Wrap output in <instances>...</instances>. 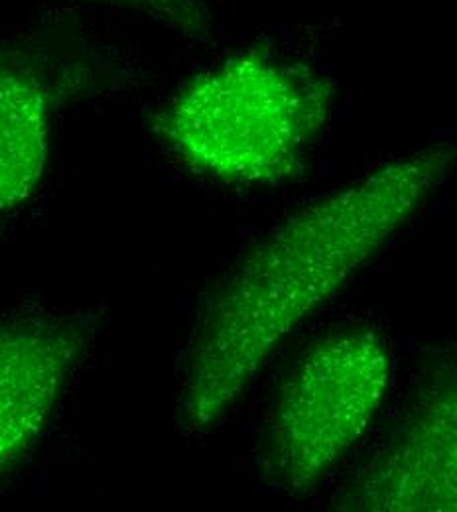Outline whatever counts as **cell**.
Returning a JSON list of instances; mask_svg holds the SVG:
<instances>
[{
  "label": "cell",
  "instance_id": "6da1fadb",
  "mask_svg": "<svg viewBox=\"0 0 457 512\" xmlns=\"http://www.w3.org/2000/svg\"><path fill=\"white\" fill-rule=\"evenodd\" d=\"M456 162L436 144L391 160L270 227L207 292L192 325L178 400L186 436L209 432L276 347L379 255Z\"/></svg>",
  "mask_w": 457,
  "mask_h": 512
},
{
  "label": "cell",
  "instance_id": "7a4b0ae2",
  "mask_svg": "<svg viewBox=\"0 0 457 512\" xmlns=\"http://www.w3.org/2000/svg\"><path fill=\"white\" fill-rule=\"evenodd\" d=\"M335 107V83L266 50L227 58L188 81L156 115L158 138L197 174L276 186L304 162Z\"/></svg>",
  "mask_w": 457,
  "mask_h": 512
},
{
  "label": "cell",
  "instance_id": "3957f363",
  "mask_svg": "<svg viewBox=\"0 0 457 512\" xmlns=\"http://www.w3.org/2000/svg\"><path fill=\"white\" fill-rule=\"evenodd\" d=\"M391 379L389 343L369 327L331 331L308 345L268 412L264 481L294 497L314 491L371 428Z\"/></svg>",
  "mask_w": 457,
  "mask_h": 512
},
{
  "label": "cell",
  "instance_id": "277c9868",
  "mask_svg": "<svg viewBox=\"0 0 457 512\" xmlns=\"http://www.w3.org/2000/svg\"><path fill=\"white\" fill-rule=\"evenodd\" d=\"M351 512H457V347L438 351L383 440L331 499Z\"/></svg>",
  "mask_w": 457,
  "mask_h": 512
},
{
  "label": "cell",
  "instance_id": "5b68a950",
  "mask_svg": "<svg viewBox=\"0 0 457 512\" xmlns=\"http://www.w3.org/2000/svg\"><path fill=\"white\" fill-rule=\"evenodd\" d=\"M99 325L95 312L40 310L0 320V473L40 442Z\"/></svg>",
  "mask_w": 457,
  "mask_h": 512
},
{
  "label": "cell",
  "instance_id": "8992f818",
  "mask_svg": "<svg viewBox=\"0 0 457 512\" xmlns=\"http://www.w3.org/2000/svg\"><path fill=\"white\" fill-rule=\"evenodd\" d=\"M52 89L26 54L0 38V213L22 207L46 172Z\"/></svg>",
  "mask_w": 457,
  "mask_h": 512
},
{
  "label": "cell",
  "instance_id": "52a82bcc",
  "mask_svg": "<svg viewBox=\"0 0 457 512\" xmlns=\"http://www.w3.org/2000/svg\"><path fill=\"white\" fill-rule=\"evenodd\" d=\"M127 8L190 38H205L211 32V14L203 0H97Z\"/></svg>",
  "mask_w": 457,
  "mask_h": 512
}]
</instances>
